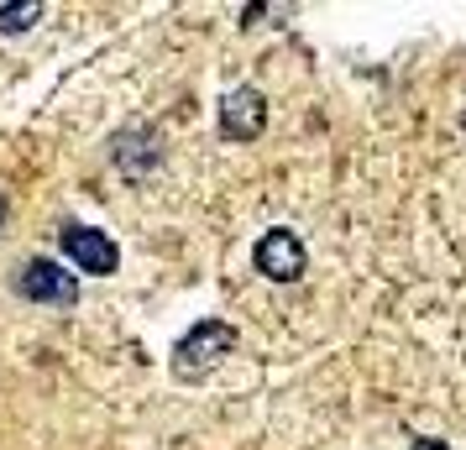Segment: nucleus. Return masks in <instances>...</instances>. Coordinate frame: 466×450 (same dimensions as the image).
Listing matches in <instances>:
<instances>
[{
    "mask_svg": "<svg viewBox=\"0 0 466 450\" xmlns=\"http://www.w3.org/2000/svg\"><path fill=\"white\" fill-rule=\"evenodd\" d=\"M252 262L262 278L273 283H299L304 278V267H309V257H304V241L294 236V231H283V225H273L268 236L252 246Z\"/></svg>",
    "mask_w": 466,
    "mask_h": 450,
    "instance_id": "3",
    "label": "nucleus"
},
{
    "mask_svg": "<svg viewBox=\"0 0 466 450\" xmlns=\"http://www.w3.org/2000/svg\"><path fill=\"white\" fill-rule=\"evenodd\" d=\"M58 241H64V257H74V262L89 273V278H110V273L121 267L116 241H110L106 231H95V225H74V220H68Z\"/></svg>",
    "mask_w": 466,
    "mask_h": 450,
    "instance_id": "4",
    "label": "nucleus"
},
{
    "mask_svg": "<svg viewBox=\"0 0 466 450\" xmlns=\"http://www.w3.org/2000/svg\"><path fill=\"white\" fill-rule=\"evenodd\" d=\"M110 152H116V168L127 173V178H142V173L157 168V142L142 136V131H121V136L110 142Z\"/></svg>",
    "mask_w": 466,
    "mask_h": 450,
    "instance_id": "6",
    "label": "nucleus"
},
{
    "mask_svg": "<svg viewBox=\"0 0 466 450\" xmlns=\"http://www.w3.org/2000/svg\"><path fill=\"white\" fill-rule=\"evenodd\" d=\"M231 345H236V325H226V320L189 325V335L173 345V377L178 383H205Z\"/></svg>",
    "mask_w": 466,
    "mask_h": 450,
    "instance_id": "1",
    "label": "nucleus"
},
{
    "mask_svg": "<svg viewBox=\"0 0 466 450\" xmlns=\"http://www.w3.org/2000/svg\"><path fill=\"white\" fill-rule=\"evenodd\" d=\"M414 450H451L445 440H414Z\"/></svg>",
    "mask_w": 466,
    "mask_h": 450,
    "instance_id": "8",
    "label": "nucleus"
},
{
    "mask_svg": "<svg viewBox=\"0 0 466 450\" xmlns=\"http://www.w3.org/2000/svg\"><path fill=\"white\" fill-rule=\"evenodd\" d=\"M262 126H268V100H262V89L241 85L220 100V136H226V142H257Z\"/></svg>",
    "mask_w": 466,
    "mask_h": 450,
    "instance_id": "5",
    "label": "nucleus"
},
{
    "mask_svg": "<svg viewBox=\"0 0 466 450\" xmlns=\"http://www.w3.org/2000/svg\"><path fill=\"white\" fill-rule=\"evenodd\" d=\"M16 288H22V299L32 304H53V309H74L79 304V283H74V273H68L64 262L53 257H32L16 273Z\"/></svg>",
    "mask_w": 466,
    "mask_h": 450,
    "instance_id": "2",
    "label": "nucleus"
},
{
    "mask_svg": "<svg viewBox=\"0 0 466 450\" xmlns=\"http://www.w3.org/2000/svg\"><path fill=\"white\" fill-rule=\"evenodd\" d=\"M5 210H11V199H5V189H0V225H5Z\"/></svg>",
    "mask_w": 466,
    "mask_h": 450,
    "instance_id": "9",
    "label": "nucleus"
},
{
    "mask_svg": "<svg viewBox=\"0 0 466 450\" xmlns=\"http://www.w3.org/2000/svg\"><path fill=\"white\" fill-rule=\"evenodd\" d=\"M43 22V0H22V5H0V37H16L26 26Z\"/></svg>",
    "mask_w": 466,
    "mask_h": 450,
    "instance_id": "7",
    "label": "nucleus"
}]
</instances>
